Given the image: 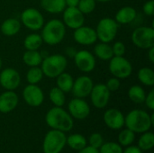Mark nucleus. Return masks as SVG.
I'll list each match as a JSON object with an SVG mask.
<instances>
[{
  "mask_svg": "<svg viewBox=\"0 0 154 153\" xmlns=\"http://www.w3.org/2000/svg\"><path fill=\"white\" fill-rule=\"evenodd\" d=\"M66 144H68L69 148L74 151H80L87 146V140L83 135L79 133H74L67 138Z\"/></svg>",
  "mask_w": 154,
  "mask_h": 153,
  "instance_id": "obj_28",
  "label": "nucleus"
},
{
  "mask_svg": "<svg viewBox=\"0 0 154 153\" xmlns=\"http://www.w3.org/2000/svg\"><path fill=\"white\" fill-rule=\"evenodd\" d=\"M108 69L113 77L119 79H125L132 75L133 65L124 56H114L109 60Z\"/></svg>",
  "mask_w": 154,
  "mask_h": 153,
  "instance_id": "obj_8",
  "label": "nucleus"
},
{
  "mask_svg": "<svg viewBox=\"0 0 154 153\" xmlns=\"http://www.w3.org/2000/svg\"><path fill=\"white\" fill-rule=\"evenodd\" d=\"M43 72L41 67H31L26 73V80L28 84L37 85L43 78Z\"/></svg>",
  "mask_w": 154,
  "mask_h": 153,
  "instance_id": "obj_31",
  "label": "nucleus"
},
{
  "mask_svg": "<svg viewBox=\"0 0 154 153\" xmlns=\"http://www.w3.org/2000/svg\"><path fill=\"white\" fill-rule=\"evenodd\" d=\"M143 11L144 14L148 16H152L154 14V1L153 0H149L144 3L143 6Z\"/></svg>",
  "mask_w": 154,
  "mask_h": 153,
  "instance_id": "obj_39",
  "label": "nucleus"
},
{
  "mask_svg": "<svg viewBox=\"0 0 154 153\" xmlns=\"http://www.w3.org/2000/svg\"><path fill=\"white\" fill-rule=\"evenodd\" d=\"M62 22L64 25L69 29L75 30L85 23V14H83L78 7H66L62 12Z\"/></svg>",
  "mask_w": 154,
  "mask_h": 153,
  "instance_id": "obj_12",
  "label": "nucleus"
},
{
  "mask_svg": "<svg viewBox=\"0 0 154 153\" xmlns=\"http://www.w3.org/2000/svg\"><path fill=\"white\" fill-rule=\"evenodd\" d=\"M137 16V11L134 7L126 5L120 8L115 16V20L118 24H128L135 20Z\"/></svg>",
  "mask_w": 154,
  "mask_h": 153,
  "instance_id": "obj_20",
  "label": "nucleus"
},
{
  "mask_svg": "<svg viewBox=\"0 0 154 153\" xmlns=\"http://www.w3.org/2000/svg\"><path fill=\"white\" fill-rule=\"evenodd\" d=\"M103 143H104V140L100 133H94L89 136V146L96 149H99Z\"/></svg>",
  "mask_w": 154,
  "mask_h": 153,
  "instance_id": "obj_36",
  "label": "nucleus"
},
{
  "mask_svg": "<svg viewBox=\"0 0 154 153\" xmlns=\"http://www.w3.org/2000/svg\"><path fill=\"white\" fill-rule=\"evenodd\" d=\"M20 22L27 29L36 32L42 28L44 24V17L42 14L34 7L24 9L20 15Z\"/></svg>",
  "mask_w": 154,
  "mask_h": 153,
  "instance_id": "obj_7",
  "label": "nucleus"
},
{
  "mask_svg": "<svg viewBox=\"0 0 154 153\" xmlns=\"http://www.w3.org/2000/svg\"><path fill=\"white\" fill-rule=\"evenodd\" d=\"M73 38L77 43L84 46H90L95 44L97 41L96 30L92 27L85 25H82L74 30Z\"/></svg>",
  "mask_w": 154,
  "mask_h": 153,
  "instance_id": "obj_17",
  "label": "nucleus"
},
{
  "mask_svg": "<svg viewBox=\"0 0 154 153\" xmlns=\"http://www.w3.org/2000/svg\"><path fill=\"white\" fill-rule=\"evenodd\" d=\"M111 92L106 87L105 84H97L94 85L91 93H90V99L92 105L98 109L105 108L109 102Z\"/></svg>",
  "mask_w": 154,
  "mask_h": 153,
  "instance_id": "obj_13",
  "label": "nucleus"
},
{
  "mask_svg": "<svg viewBox=\"0 0 154 153\" xmlns=\"http://www.w3.org/2000/svg\"><path fill=\"white\" fill-rule=\"evenodd\" d=\"M43 43L41 34L32 32L28 34L23 40V46L26 50H38Z\"/></svg>",
  "mask_w": 154,
  "mask_h": 153,
  "instance_id": "obj_26",
  "label": "nucleus"
},
{
  "mask_svg": "<svg viewBox=\"0 0 154 153\" xmlns=\"http://www.w3.org/2000/svg\"><path fill=\"white\" fill-rule=\"evenodd\" d=\"M68 109L71 117L77 120L86 119L90 114V107L84 98L75 97L71 99L68 105Z\"/></svg>",
  "mask_w": 154,
  "mask_h": 153,
  "instance_id": "obj_16",
  "label": "nucleus"
},
{
  "mask_svg": "<svg viewBox=\"0 0 154 153\" xmlns=\"http://www.w3.org/2000/svg\"><path fill=\"white\" fill-rule=\"evenodd\" d=\"M49 98H50L51 102L55 106L62 107L65 105V102H66L65 93L62 90H60L59 87H52L50 90V92H49Z\"/></svg>",
  "mask_w": 154,
  "mask_h": 153,
  "instance_id": "obj_30",
  "label": "nucleus"
},
{
  "mask_svg": "<svg viewBox=\"0 0 154 153\" xmlns=\"http://www.w3.org/2000/svg\"><path fill=\"white\" fill-rule=\"evenodd\" d=\"M74 63L76 67L84 73H89L96 68L97 60L93 53L87 50H80L74 56Z\"/></svg>",
  "mask_w": 154,
  "mask_h": 153,
  "instance_id": "obj_10",
  "label": "nucleus"
},
{
  "mask_svg": "<svg viewBox=\"0 0 154 153\" xmlns=\"http://www.w3.org/2000/svg\"><path fill=\"white\" fill-rule=\"evenodd\" d=\"M133 43L140 49L148 50L154 46V29L152 26L137 27L132 33Z\"/></svg>",
  "mask_w": 154,
  "mask_h": 153,
  "instance_id": "obj_9",
  "label": "nucleus"
},
{
  "mask_svg": "<svg viewBox=\"0 0 154 153\" xmlns=\"http://www.w3.org/2000/svg\"><path fill=\"white\" fill-rule=\"evenodd\" d=\"M114 56H124L126 51V47L123 41H116L112 45Z\"/></svg>",
  "mask_w": 154,
  "mask_h": 153,
  "instance_id": "obj_37",
  "label": "nucleus"
},
{
  "mask_svg": "<svg viewBox=\"0 0 154 153\" xmlns=\"http://www.w3.org/2000/svg\"><path fill=\"white\" fill-rule=\"evenodd\" d=\"M19 102V97L14 91L5 90L0 94V113L8 114L14 111Z\"/></svg>",
  "mask_w": 154,
  "mask_h": 153,
  "instance_id": "obj_19",
  "label": "nucleus"
},
{
  "mask_svg": "<svg viewBox=\"0 0 154 153\" xmlns=\"http://www.w3.org/2000/svg\"><path fill=\"white\" fill-rule=\"evenodd\" d=\"M65 52H66V54H67L68 57H69V58H74V56H75L77 50H76V49H74L73 47H68V48L66 49V51H65Z\"/></svg>",
  "mask_w": 154,
  "mask_h": 153,
  "instance_id": "obj_43",
  "label": "nucleus"
},
{
  "mask_svg": "<svg viewBox=\"0 0 154 153\" xmlns=\"http://www.w3.org/2000/svg\"><path fill=\"white\" fill-rule=\"evenodd\" d=\"M138 80L144 86L152 87L154 85V71L148 67H143L138 70Z\"/></svg>",
  "mask_w": 154,
  "mask_h": 153,
  "instance_id": "obj_29",
  "label": "nucleus"
},
{
  "mask_svg": "<svg viewBox=\"0 0 154 153\" xmlns=\"http://www.w3.org/2000/svg\"><path fill=\"white\" fill-rule=\"evenodd\" d=\"M103 118L106 125L112 130H119L125 125V115L116 108H110L106 110Z\"/></svg>",
  "mask_w": 154,
  "mask_h": 153,
  "instance_id": "obj_18",
  "label": "nucleus"
},
{
  "mask_svg": "<svg viewBox=\"0 0 154 153\" xmlns=\"http://www.w3.org/2000/svg\"><path fill=\"white\" fill-rule=\"evenodd\" d=\"M68 66V59L62 54L47 55L42 59L41 69L43 75L49 78H56L64 72Z\"/></svg>",
  "mask_w": 154,
  "mask_h": 153,
  "instance_id": "obj_4",
  "label": "nucleus"
},
{
  "mask_svg": "<svg viewBox=\"0 0 154 153\" xmlns=\"http://www.w3.org/2000/svg\"><path fill=\"white\" fill-rule=\"evenodd\" d=\"M94 55L101 60L109 61L114 57L112 46L109 43L100 41L94 47Z\"/></svg>",
  "mask_w": 154,
  "mask_h": 153,
  "instance_id": "obj_22",
  "label": "nucleus"
},
{
  "mask_svg": "<svg viewBox=\"0 0 154 153\" xmlns=\"http://www.w3.org/2000/svg\"><path fill=\"white\" fill-rule=\"evenodd\" d=\"M147 50H148V51H147V52H148V54H147L148 59H149V60H150L152 63H153L154 62V46L153 47L149 48Z\"/></svg>",
  "mask_w": 154,
  "mask_h": 153,
  "instance_id": "obj_45",
  "label": "nucleus"
},
{
  "mask_svg": "<svg viewBox=\"0 0 154 153\" xmlns=\"http://www.w3.org/2000/svg\"><path fill=\"white\" fill-rule=\"evenodd\" d=\"M42 59V52L38 50H26L23 54V61L29 68L41 66Z\"/></svg>",
  "mask_w": 154,
  "mask_h": 153,
  "instance_id": "obj_25",
  "label": "nucleus"
},
{
  "mask_svg": "<svg viewBox=\"0 0 154 153\" xmlns=\"http://www.w3.org/2000/svg\"><path fill=\"white\" fill-rule=\"evenodd\" d=\"M97 1L96 0H79L78 8L83 14H89L96 9Z\"/></svg>",
  "mask_w": 154,
  "mask_h": 153,
  "instance_id": "obj_34",
  "label": "nucleus"
},
{
  "mask_svg": "<svg viewBox=\"0 0 154 153\" xmlns=\"http://www.w3.org/2000/svg\"><path fill=\"white\" fill-rule=\"evenodd\" d=\"M2 66H3V60H2V59L0 57V70L2 69Z\"/></svg>",
  "mask_w": 154,
  "mask_h": 153,
  "instance_id": "obj_47",
  "label": "nucleus"
},
{
  "mask_svg": "<svg viewBox=\"0 0 154 153\" xmlns=\"http://www.w3.org/2000/svg\"><path fill=\"white\" fill-rule=\"evenodd\" d=\"M79 0H65L66 6L68 7H77Z\"/></svg>",
  "mask_w": 154,
  "mask_h": 153,
  "instance_id": "obj_44",
  "label": "nucleus"
},
{
  "mask_svg": "<svg viewBox=\"0 0 154 153\" xmlns=\"http://www.w3.org/2000/svg\"><path fill=\"white\" fill-rule=\"evenodd\" d=\"M154 146V135L152 132H145L138 141V147L142 151H150Z\"/></svg>",
  "mask_w": 154,
  "mask_h": 153,
  "instance_id": "obj_32",
  "label": "nucleus"
},
{
  "mask_svg": "<svg viewBox=\"0 0 154 153\" xmlns=\"http://www.w3.org/2000/svg\"><path fill=\"white\" fill-rule=\"evenodd\" d=\"M145 96L146 92L140 85H134L128 89V97L134 104L144 103Z\"/></svg>",
  "mask_w": 154,
  "mask_h": 153,
  "instance_id": "obj_27",
  "label": "nucleus"
},
{
  "mask_svg": "<svg viewBox=\"0 0 154 153\" xmlns=\"http://www.w3.org/2000/svg\"><path fill=\"white\" fill-rule=\"evenodd\" d=\"M41 6L50 14H60L67 7L65 0H41Z\"/></svg>",
  "mask_w": 154,
  "mask_h": 153,
  "instance_id": "obj_23",
  "label": "nucleus"
},
{
  "mask_svg": "<svg viewBox=\"0 0 154 153\" xmlns=\"http://www.w3.org/2000/svg\"><path fill=\"white\" fill-rule=\"evenodd\" d=\"M93 87L94 83L92 78L88 76L82 75L74 79L71 92L75 97L85 98L90 95Z\"/></svg>",
  "mask_w": 154,
  "mask_h": 153,
  "instance_id": "obj_15",
  "label": "nucleus"
},
{
  "mask_svg": "<svg viewBox=\"0 0 154 153\" xmlns=\"http://www.w3.org/2000/svg\"><path fill=\"white\" fill-rule=\"evenodd\" d=\"M105 85H106V87L108 88V90L110 92H115V91H117L120 88L121 82H120L119 78H116V77H113V78H110L106 81V83Z\"/></svg>",
  "mask_w": 154,
  "mask_h": 153,
  "instance_id": "obj_38",
  "label": "nucleus"
},
{
  "mask_svg": "<svg viewBox=\"0 0 154 153\" xmlns=\"http://www.w3.org/2000/svg\"><path fill=\"white\" fill-rule=\"evenodd\" d=\"M45 121L49 127L63 133L69 132L74 125V121L71 115L62 107L54 106L51 108L46 115Z\"/></svg>",
  "mask_w": 154,
  "mask_h": 153,
  "instance_id": "obj_2",
  "label": "nucleus"
},
{
  "mask_svg": "<svg viewBox=\"0 0 154 153\" xmlns=\"http://www.w3.org/2000/svg\"><path fill=\"white\" fill-rule=\"evenodd\" d=\"M135 140V134L133 131L126 128L118 134V142L121 146H130Z\"/></svg>",
  "mask_w": 154,
  "mask_h": 153,
  "instance_id": "obj_33",
  "label": "nucleus"
},
{
  "mask_svg": "<svg viewBox=\"0 0 154 153\" xmlns=\"http://www.w3.org/2000/svg\"><path fill=\"white\" fill-rule=\"evenodd\" d=\"M145 105L147 106V107L150 110H154V90L152 89L145 96V100H144Z\"/></svg>",
  "mask_w": 154,
  "mask_h": 153,
  "instance_id": "obj_40",
  "label": "nucleus"
},
{
  "mask_svg": "<svg viewBox=\"0 0 154 153\" xmlns=\"http://www.w3.org/2000/svg\"><path fill=\"white\" fill-rule=\"evenodd\" d=\"M21 24V22L16 18H7L1 23L0 31L4 35L12 37L20 32Z\"/></svg>",
  "mask_w": 154,
  "mask_h": 153,
  "instance_id": "obj_21",
  "label": "nucleus"
},
{
  "mask_svg": "<svg viewBox=\"0 0 154 153\" xmlns=\"http://www.w3.org/2000/svg\"><path fill=\"white\" fill-rule=\"evenodd\" d=\"M79 153H99L98 149L93 148L91 146H86L82 150L79 151Z\"/></svg>",
  "mask_w": 154,
  "mask_h": 153,
  "instance_id": "obj_42",
  "label": "nucleus"
},
{
  "mask_svg": "<svg viewBox=\"0 0 154 153\" xmlns=\"http://www.w3.org/2000/svg\"><path fill=\"white\" fill-rule=\"evenodd\" d=\"M23 97L24 102L32 107H38L44 101V94L42 88L32 84H28L23 88Z\"/></svg>",
  "mask_w": 154,
  "mask_h": 153,
  "instance_id": "obj_14",
  "label": "nucleus"
},
{
  "mask_svg": "<svg viewBox=\"0 0 154 153\" xmlns=\"http://www.w3.org/2000/svg\"><path fill=\"white\" fill-rule=\"evenodd\" d=\"M100 150L98 151L99 153H122L123 149L122 146L116 142H106L101 145L99 148Z\"/></svg>",
  "mask_w": 154,
  "mask_h": 153,
  "instance_id": "obj_35",
  "label": "nucleus"
},
{
  "mask_svg": "<svg viewBox=\"0 0 154 153\" xmlns=\"http://www.w3.org/2000/svg\"><path fill=\"white\" fill-rule=\"evenodd\" d=\"M41 36L44 43L50 46H55L60 43L66 35V26L60 19H51L44 23Z\"/></svg>",
  "mask_w": 154,
  "mask_h": 153,
  "instance_id": "obj_3",
  "label": "nucleus"
},
{
  "mask_svg": "<svg viewBox=\"0 0 154 153\" xmlns=\"http://www.w3.org/2000/svg\"><path fill=\"white\" fill-rule=\"evenodd\" d=\"M118 25L116 20L110 17H105L99 20L95 29L97 40L106 43L113 41L118 33Z\"/></svg>",
  "mask_w": 154,
  "mask_h": 153,
  "instance_id": "obj_5",
  "label": "nucleus"
},
{
  "mask_svg": "<svg viewBox=\"0 0 154 153\" xmlns=\"http://www.w3.org/2000/svg\"><path fill=\"white\" fill-rule=\"evenodd\" d=\"M21 84L20 73L13 68H5L0 70V86L5 90L14 91Z\"/></svg>",
  "mask_w": 154,
  "mask_h": 153,
  "instance_id": "obj_11",
  "label": "nucleus"
},
{
  "mask_svg": "<svg viewBox=\"0 0 154 153\" xmlns=\"http://www.w3.org/2000/svg\"><path fill=\"white\" fill-rule=\"evenodd\" d=\"M97 2H99V3H108V2H111L113 0H96Z\"/></svg>",
  "mask_w": 154,
  "mask_h": 153,
  "instance_id": "obj_46",
  "label": "nucleus"
},
{
  "mask_svg": "<svg viewBox=\"0 0 154 153\" xmlns=\"http://www.w3.org/2000/svg\"><path fill=\"white\" fill-rule=\"evenodd\" d=\"M67 136L65 133L51 129L49 131L42 142L43 153H60L65 147Z\"/></svg>",
  "mask_w": 154,
  "mask_h": 153,
  "instance_id": "obj_6",
  "label": "nucleus"
},
{
  "mask_svg": "<svg viewBox=\"0 0 154 153\" xmlns=\"http://www.w3.org/2000/svg\"><path fill=\"white\" fill-rule=\"evenodd\" d=\"M74 83L73 77L68 73V72H62L56 78V85L57 87H59L60 90H62L64 93L71 92L72 87Z\"/></svg>",
  "mask_w": 154,
  "mask_h": 153,
  "instance_id": "obj_24",
  "label": "nucleus"
},
{
  "mask_svg": "<svg viewBox=\"0 0 154 153\" xmlns=\"http://www.w3.org/2000/svg\"><path fill=\"white\" fill-rule=\"evenodd\" d=\"M125 124L134 133H143L154 124V115L141 109L132 110L125 117Z\"/></svg>",
  "mask_w": 154,
  "mask_h": 153,
  "instance_id": "obj_1",
  "label": "nucleus"
},
{
  "mask_svg": "<svg viewBox=\"0 0 154 153\" xmlns=\"http://www.w3.org/2000/svg\"><path fill=\"white\" fill-rule=\"evenodd\" d=\"M122 153H143V151L138 146H128Z\"/></svg>",
  "mask_w": 154,
  "mask_h": 153,
  "instance_id": "obj_41",
  "label": "nucleus"
}]
</instances>
